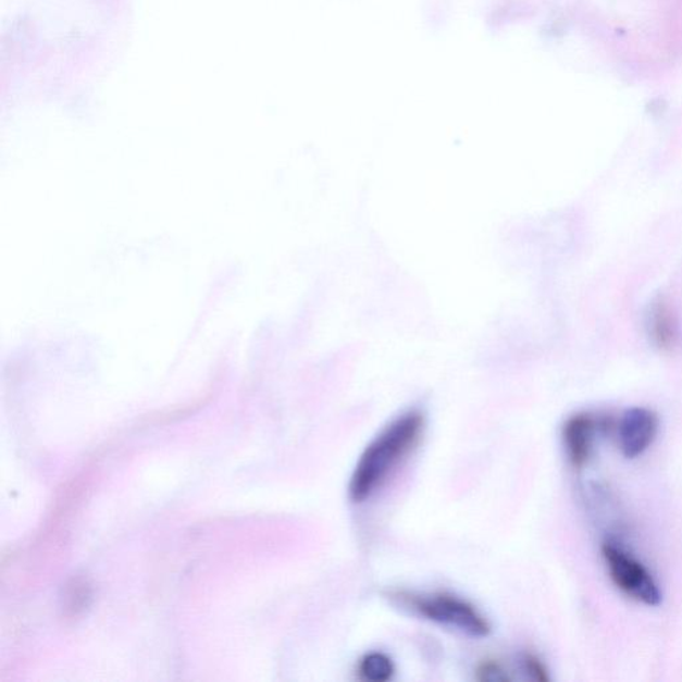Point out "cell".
Wrapping results in <instances>:
<instances>
[{"label": "cell", "mask_w": 682, "mask_h": 682, "mask_svg": "<svg viewBox=\"0 0 682 682\" xmlns=\"http://www.w3.org/2000/svg\"><path fill=\"white\" fill-rule=\"evenodd\" d=\"M424 429V414L417 409L390 421L361 454L349 482V499L360 504L375 495L395 468L417 448Z\"/></svg>", "instance_id": "obj_1"}, {"label": "cell", "mask_w": 682, "mask_h": 682, "mask_svg": "<svg viewBox=\"0 0 682 682\" xmlns=\"http://www.w3.org/2000/svg\"><path fill=\"white\" fill-rule=\"evenodd\" d=\"M480 679L485 681H507L509 680L506 670L496 662H485L479 669Z\"/></svg>", "instance_id": "obj_9"}, {"label": "cell", "mask_w": 682, "mask_h": 682, "mask_svg": "<svg viewBox=\"0 0 682 682\" xmlns=\"http://www.w3.org/2000/svg\"><path fill=\"white\" fill-rule=\"evenodd\" d=\"M524 669H525V672L530 674L533 680H537V681L549 680L547 667H545L544 662L540 660V658L536 656H532V655L525 656Z\"/></svg>", "instance_id": "obj_8"}, {"label": "cell", "mask_w": 682, "mask_h": 682, "mask_svg": "<svg viewBox=\"0 0 682 682\" xmlns=\"http://www.w3.org/2000/svg\"><path fill=\"white\" fill-rule=\"evenodd\" d=\"M607 425V419L593 412H578L567 419L561 430L562 446L574 470H581L590 461L598 432Z\"/></svg>", "instance_id": "obj_4"}, {"label": "cell", "mask_w": 682, "mask_h": 682, "mask_svg": "<svg viewBox=\"0 0 682 682\" xmlns=\"http://www.w3.org/2000/svg\"><path fill=\"white\" fill-rule=\"evenodd\" d=\"M393 658L383 652H371L361 658L358 667L360 678L371 682H385L394 678Z\"/></svg>", "instance_id": "obj_7"}, {"label": "cell", "mask_w": 682, "mask_h": 682, "mask_svg": "<svg viewBox=\"0 0 682 682\" xmlns=\"http://www.w3.org/2000/svg\"><path fill=\"white\" fill-rule=\"evenodd\" d=\"M412 610L425 620L436 622L472 637H485L491 633L489 621L466 598L452 593L438 592L409 598Z\"/></svg>", "instance_id": "obj_3"}, {"label": "cell", "mask_w": 682, "mask_h": 682, "mask_svg": "<svg viewBox=\"0 0 682 682\" xmlns=\"http://www.w3.org/2000/svg\"><path fill=\"white\" fill-rule=\"evenodd\" d=\"M602 555L617 590L646 607H658L662 603V592L654 574L631 551L613 540H605Z\"/></svg>", "instance_id": "obj_2"}, {"label": "cell", "mask_w": 682, "mask_h": 682, "mask_svg": "<svg viewBox=\"0 0 682 682\" xmlns=\"http://www.w3.org/2000/svg\"><path fill=\"white\" fill-rule=\"evenodd\" d=\"M660 420L645 407H632L621 414L617 433L621 454L627 459H637L655 443Z\"/></svg>", "instance_id": "obj_5"}, {"label": "cell", "mask_w": 682, "mask_h": 682, "mask_svg": "<svg viewBox=\"0 0 682 682\" xmlns=\"http://www.w3.org/2000/svg\"><path fill=\"white\" fill-rule=\"evenodd\" d=\"M646 328L654 346L660 351H672L679 343V325L672 308L664 299L652 302L646 315Z\"/></svg>", "instance_id": "obj_6"}]
</instances>
